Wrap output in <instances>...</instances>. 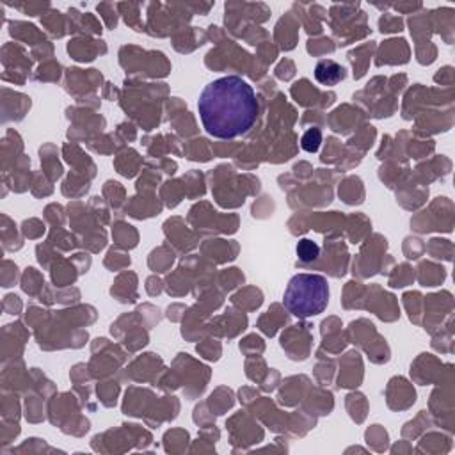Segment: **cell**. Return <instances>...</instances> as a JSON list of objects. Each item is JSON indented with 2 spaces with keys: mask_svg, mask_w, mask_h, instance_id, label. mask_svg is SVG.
I'll use <instances>...</instances> for the list:
<instances>
[{
  "mask_svg": "<svg viewBox=\"0 0 455 455\" xmlns=\"http://www.w3.org/2000/svg\"><path fill=\"white\" fill-rule=\"evenodd\" d=\"M203 128L215 139H236L254 127L260 114L254 89L230 75L205 85L198 100Z\"/></svg>",
  "mask_w": 455,
  "mask_h": 455,
  "instance_id": "cell-1",
  "label": "cell"
},
{
  "mask_svg": "<svg viewBox=\"0 0 455 455\" xmlns=\"http://www.w3.org/2000/svg\"><path fill=\"white\" fill-rule=\"evenodd\" d=\"M285 308L299 318L321 315L329 303V287L324 276L297 274L283 295Z\"/></svg>",
  "mask_w": 455,
  "mask_h": 455,
  "instance_id": "cell-2",
  "label": "cell"
},
{
  "mask_svg": "<svg viewBox=\"0 0 455 455\" xmlns=\"http://www.w3.org/2000/svg\"><path fill=\"white\" fill-rule=\"evenodd\" d=\"M315 79L324 85H334L345 79V70L334 61H321L315 68Z\"/></svg>",
  "mask_w": 455,
  "mask_h": 455,
  "instance_id": "cell-3",
  "label": "cell"
},
{
  "mask_svg": "<svg viewBox=\"0 0 455 455\" xmlns=\"http://www.w3.org/2000/svg\"><path fill=\"white\" fill-rule=\"evenodd\" d=\"M321 141H322L321 130H316V128L315 130H308L303 137V148L308 153H315L316 150H318V146H321Z\"/></svg>",
  "mask_w": 455,
  "mask_h": 455,
  "instance_id": "cell-4",
  "label": "cell"
},
{
  "mask_svg": "<svg viewBox=\"0 0 455 455\" xmlns=\"http://www.w3.org/2000/svg\"><path fill=\"white\" fill-rule=\"evenodd\" d=\"M297 251H299V254L303 260H313V258L316 256V251H318V249H316V245L313 244V242L303 241V245H301Z\"/></svg>",
  "mask_w": 455,
  "mask_h": 455,
  "instance_id": "cell-5",
  "label": "cell"
}]
</instances>
